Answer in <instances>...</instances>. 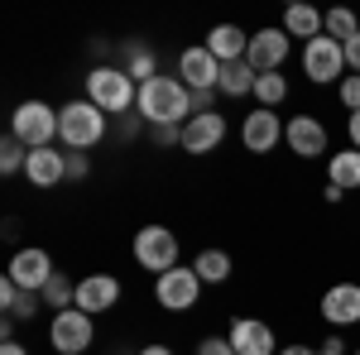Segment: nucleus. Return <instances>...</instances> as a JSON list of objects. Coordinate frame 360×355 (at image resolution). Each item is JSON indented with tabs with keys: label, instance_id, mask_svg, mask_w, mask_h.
Masks as SVG:
<instances>
[{
	"label": "nucleus",
	"instance_id": "1",
	"mask_svg": "<svg viewBox=\"0 0 360 355\" xmlns=\"http://www.w3.org/2000/svg\"><path fill=\"white\" fill-rule=\"evenodd\" d=\"M135 110L149 125H188L193 120V91L178 82V77H154V82L139 86Z\"/></svg>",
	"mask_w": 360,
	"mask_h": 355
},
{
	"label": "nucleus",
	"instance_id": "2",
	"mask_svg": "<svg viewBox=\"0 0 360 355\" xmlns=\"http://www.w3.org/2000/svg\"><path fill=\"white\" fill-rule=\"evenodd\" d=\"M86 101L96 110H106V115H120V110H130L139 101V86L130 82L125 67H91V77H86Z\"/></svg>",
	"mask_w": 360,
	"mask_h": 355
},
{
	"label": "nucleus",
	"instance_id": "3",
	"mask_svg": "<svg viewBox=\"0 0 360 355\" xmlns=\"http://www.w3.org/2000/svg\"><path fill=\"white\" fill-rule=\"evenodd\" d=\"M106 135V110H96L91 101H68L58 110V139L68 149H91Z\"/></svg>",
	"mask_w": 360,
	"mask_h": 355
},
{
	"label": "nucleus",
	"instance_id": "4",
	"mask_svg": "<svg viewBox=\"0 0 360 355\" xmlns=\"http://www.w3.org/2000/svg\"><path fill=\"white\" fill-rule=\"evenodd\" d=\"M10 135L20 139L25 149H49L58 135V110L44 101H25V106L10 115Z\"/></svg>",
	"mask_w": 360,
	"mask_h": 355
},
{
	"label": "nucleus",
	"instance_id": "5",
	"mask_svg": "<svg viewBox=\"0 0 360 355\" xmlns=\"http://www.w3.org/2000/svg\"><path fill=\"white\" fill-rule=\"evenodd\" d=\"M303 72L312 77V82H336L341 72H346V49L336 44V39H327V34H317V39H307L303 44Z\"/></svg>",
	"mask_w": 360,
	"mask_h": 355
},
{
	"label": "nucleus",
	"instance_id": "6",
	"mask_svg": "<svg viewBox=\"0 0 360 355\" xmlns=\"http://www.w3.org/2000/svg\"><path fill=\"white\" fill-rule=\"evenodd\" d=\"M135 259L144 264V269H154V273L178 269V235L164 231V226H144V231L135 235Z\"/></svg>",
	"mask_w": 360,
	"mask_h": 355
},
{
	"label": "nucleus",
	"instance_id": "7",
	"mask_svg": "<svg viewBox=\"0 0 360 355\" xmlns=\"http://www.w3.org/2000/svg\"><path fill=\"white\" fill-rule=\"evenodd\" d=\"M49 341H53L58 355H82L91 346V317L82 307H68V312H53V327H49Z\"/></svg>",
	"mask_w": 360,
	"mask_h": 355
},
{
	"label": "nucleus",
	"instance_id": "8",
	"mask_svg": "<svg viewBox=\"0 0 360 355\" xmlns=\"http://www.w3.org/2000/svg\"><path fill=\"white\" fill-rule=\"evenodd\" d=\"M197 293H202L197 269H168V273H159V283H154V298H159V307H168V312L197 307Z\"/></svg>",
	"mask_w": 360,
	"mask_h": 355
},
{
	"label": "nucleus",
	"instance_id": "9",
	"mask_svg": "<svg viewBox=\"0 0 360 355\" xmlns=\"http://www.w3.org/2000/svg\"><path fill=\"white\" fill-rule=\"evenodd\" d=\"M53 259H49V250H20L15 259H10V269H5V278H15L25 293H44L49 288V278H53Z\"/></svg>",
	"mask_w": 360,
	"mask_h": 355
},
{
	"label": "nucleus",
	"instance_id": "10",
	"mask_svg": "<svg viewBox=\"0 0 360 355\" xmlns=\"http://www.w3.org/2000/svg\"><path fill=\"white\" fill-rule=\"evenodd\" d=\"M178 77H183L188 91H217V86H221V63L207 53V44H202V49H183Z\"/></svg>",
	"mask_w": 360,
	"mask_h": 355
},
{
	"label": "nucleus",
	"instance_id": "11",
	"mask_svg": "<svg viewBox=\"0 0 360 355\" xmlns=\"http://www.w3.org/2000/svg\"><path fill=\"white\" fill-rule=\"evenodd\" d=\"M288 58V34L283 29H259V34H250V53L245 63L264 77V72H278V63Z\"/></svg>",
	"mask_w": 360,
	"mask_h": 355
},
{
	"label": "nucleus",
	"instance_id": "12",
	"mask_svg": "<svg viewBox=\"0 0 360 355\" xmlns=\"http://www.w3.org/2000/svg\"><path fill=\"white\" fill-rule=\"evenodd\" d=\"M226 139V120L221 110H207V115H193L188 125H183V149L188 154H217Z\"/></svg>",
	"mask_w": 360,
	"mask_h": 355
},
{
	"label": "nucleus",
	"instance_id": "13",
	"mask_svg": "<svg viewBox=\"0 0 360 355\" xmlns=\"http://www.w3.org/2000/svg\"><path fill=\"white\" fill-rule=\"evenodd\" d=\"M283 139H288V149H293L298 159H317V154H327V125L312 120V115H293V120L283 125Z\"/></svg>",
	"mask_w": 360,
	"mask_h": 355
},
{
	"label": "nucleus",
	"instance_id": "14",
	"mask_svg": "<svg viewBox=\"0 0 360 355\" xmlns=\"http://www.w3.org/2000/svg\"><path fill=\"white\" fill-rule=\"evenodd\" d=\"M115 302H120V278L91 273V278L77 283V302H72V307H82L86 317H96V312H106V307H115Z\"/></svg>",
	"mask_w": 360,
	"mask_h": 355
},
{
	"label": "nucleus",
	"instance_id": "15",
	"mask_svg": "<svg viewBox=\"0 0 360 355\" xmlns=\"http://www.w3.org/2000/svg\"><path fill=\"white\" fill-rule=\"evenodd\" d=\"M240 139H245V149L250 154H269L278 139H283V125H278V115L274 110H255V115H245V125H240Z\"/></svg>",
	"mask_w": 360,
	"mask_h": 355
},
{
	"label": "nucleus",
	"instance_id": "16",
	"mask_svg": "<svg viewBox=\"0 0 360 355\" xmlns=\"http://www.w3.org/2000/svg\"><path fill=\"white\" fill-rule=\"evenodd\" d=\"M231 346H236V355H278L274 331L264 327V322H255V317H240L231 327Z\"/></svg>",
	"mask_w": 360,
	"mask_h": 355
},
{
	"label": "nucleus",
	"instance_id": "17",
	"mask_svg": "<svg viewBox=\"0 0 360 355\" xmlns=\"http://www.w3.org/2000/svg\"><path fill=\"white\" fill-rule=\"evenodd\" d=\"M322 317H327L332 327H351V322H360V283H336V288H327Z\"/></svg>",
	"mask_w": 360,
	"mask_h": 355
},
{
	"label": "nucleus",
	"instance_id": "18",
	"mask_svg": "<svg viewBox=\"0 0 360 355\" xmlns=\"http://www.w3.org/2000/svg\"><path fill=\"white\" fill-rule=\"evenodd\" d=\"M25 173H29V183H34V188H53V183L68 178V154L53 149V144H49V149H29Z\"/></svg>",
	"mask_w": 360,
	"mask_h": 355
},
{
	"label": "nucleus",
	"instance_id": "19",
	"mask_svg": "<svg viewBox=\"0 0 360 355\" xmlns=\"http://www.w3.org/2000/svg\"><path fill=\"white\" fill-rule=\"evenodd\" d=\"M207 53L217 58V63H245L250 53V34L245 29H236V25H217L212 34H207Z\"/></svg>",
	"mask_w": 360,
	"mask_h": 355
},
{
	"label": "nucleus",
	"instance_id": "20",
	"mask_svg": "<svg viewBox=\"0 0 360 355\" xmlns=\"http://www.w3.org/2000/svg\"><path fill=\"white\" fill-rule=\"evenodd\" d=\"M0 307H5L10 322H29L39 312V293H25L15 278H0Z\"/></svg>",
	"mask_w": 360,
	"mask_h": 355
},
{
	"label": "nucleus",
	"instance_id": "21",
	"mask_svg": "<svg viewBox=\"0 0 360 355\" xmlns=\"http://www.w3.org/2000/svg\"><path fill=\"white\" fill-rule=\"evenodd\" d=\"M327 178H332V188H341V192L360 188V149H341V154H332Z\"/></svg>",
	"mask_w": 360,
	"mask_h": 355
},
{
	"label": "nucleus",
	"instance_id": "22",
	"mask_svg": "<svg viewBox=\"0 0 360 355\" xmlns=\"http://www.w3.org/2000/svg\"><path fill=\"white\" fill-rule=\"evenodd\" d=\"M283 34H288V39H317V34H322V15H317L312 5H293V10L283 15Z\"/></svg>",
	"mask_w": 360,
	"mask_h": 355
},
{
	"label": "nucleus",
	"instance_id": "23",
	"mask_svg": "<svg viewBox=\"0 0 360 355\" xmlns=\"http://www.w3.org/2000/svg\"><path fill=\"white\" fill-rule=\"evenodd\" d=\"M193 269H197L202 283H226V278H231V254H226V250H202L193 259Z\"/></svg>",
	"mask_w": 360,
	"mask_h": 355
},
{
	"label": "nucleus",
	"instance_id": "24",
	"mask_svg": "<svg viewBox=\"0 0 360 355\" xmlns=\"http://www.w3.org/2000/svg\"><path fill=\"white\" fill-rule=\"evenodd\" d=\"M255 82H259V72H255L250 63H226L221 67V91L226 96H250Z\"/></svg>",
	"mask_w": 360,
	"mask_h": 355
},
{
	"label": "nucleus",
	"instance_id": "25",
	"mask_svg": "<svg viewBox=\"0 0 360 355\" xmlns=\"http://www.w3.org/2000/svg\"><path fill=\"white\" fill-rule=\"evenodd\" d=\"M322 34L336 39V44H351V39L360 34V20L351 15V10H327V15H322Z\"/></svg>",
	"mask_w": 360,
	"mask_h": 355
},
{
	"label": "nucleus",
	"instance_id": "26",
	"mask_svg": "<svg viewBox=\"0 0 360 355\" xmlns=\"http://www.w3.org/2000/svg\"><path fill=\"white\" fill-rule=\"evenodd\" d=\"M39 298H44V307H58V312H68V302H77V283H68V273L58 269Z\"/></svg>",
	"mask_w": 360,
	"mask_h": 355
},
{
	"label": "nucleus",
	"instance_id": "27",
	"mask_svg": "<svg viewBox=\"0 0 360 355\" xmlns=\"http://www.w3.org/2000/svg\"><path fill=\"white\" fill-rule=\"evenodd\" d=\"M125 72H130V82H135V86L154 82V77H159V72H154V53L135 44V49H130V58H125Z\"/></svg>",
	"mask_w": 360,
	"mask_h": 355
},
{
	"label": "nucleus",
	"instance_id": "28",
	"mask_svg": "<svg viewBox=\"0 0 360 355\" xmlns=\"http://www.w3.org/2000/svg\"><path fill=\"white\" fill-rule=\"evenodd\" d=\"M255 96H259V106H264V110H274L278 101L288 96V82H283L278 72H264V77L255 82Z\"/></svg>",
	"mask_w": 360,
	"mask_h": 355
},
{
	"label": "nucleus",
	"instance_id": "29",
	"mask_svg": "<svg viewBox=\"0 0 360 355\" xmlns=\"http://www.w3.org/2000/svg\"><path fill=\"white\" fill-rule=\"evenodd\" d=\"M25 164H29V149L15 135H5V144H0V173H25Z\"/></svg>",
	"mask_w": 360,
	"mask_h": 355
},
{
	"label": "nucleus",
	"instance_id": "30",
	"mask_svg": "<svg viewBox=\"0 0 360 355\" xmlns=\"http://www.w3.org/2000/svg\"><path fill=\"white\" fill-rule=\"evenodd\" d=\"M154 144H164V149H183V125H154Z\"/></svg>",
	"mask_w": 360,
	"mask_h": 355
},
{
	"label": "nucleus",
	"instance_id": "31",
	"mask_svg": "<svg viewBox=\"0 0 360 355\" xmlns=\"http://www.w3.org/2000/svg\"><path fill=\"white\" fill-rule=\"evenodd\" d=\"M197 355H236V346H231V336H207V341H202V346H197Z\"/></svg>",
	"mask_w": 360,
	"mask_h": 355
},
{
	"label": "nucleus",
	"instance_id": "32",
	"mask_svg": "<svg viewBox=\"0 0 360 355\" xmlns=\"http://www.w3.org/2000/svg\"><path fill=\"white\" fill-rule=\"evenodd\" d=\"M341 101L351 110H360V77H346V82H341Z\"/></svg>",
	"mask_w": 360,
	"mask_h": 355
},
{
	"label": "nucleus",
	"instance_id": "33",
	"mask_svg": "<svg viewBox=\"0 0 360 355\" xmlns=\"http://www.w3.org/2000/svg\"><path fill=\"white\" fill-rule=\"evenodd\" d=\"M341 49H346V67H351V72H360V34L351 39V44H341Z\"/></svg>",
	"mask_w": 360,
	"mask_h": 355
},
{
	"label": "nucleus",
	"instance_id": "34",
	"mask_svg": "<svg viewBox=\"0 0 360 355\" xmlns=\"http://www.w3.org/2000/svg\"><path fill=\"white\" fill-rule=\"evenodd\" d=\"M68 178H86V159L82 154H68Z\"/></svg>",
	"mask_w": 360,
	"mask_h": 355
},
{
	"label": "nucleus",
	"instance_id": "35",
	"mask_svg": "<svg viewBox=\"0 0 360 355\" xmlns=\"http://www.w3.org/2000/svg\"><path fill=\"white\" fill-rule=\"evenodd\" d=\"M317 355H341V336H327V341H322V351Z\"/></svg>",
	"mask_w": 360,
	"mask_h": 355
},
{
	"label": "nucleus",
	"instance_id": "36",
	"mask_svg": "<svg viewBox=\"0 0 360 355\" xmlns=\"http://www.w3.org/2000/svg\"><path fill=\"white\" fill-rule=\"evenodd\" d=\"M351 149H360V110H351Z\"/></svg>",
	"mask_w": 360,
	"mask_h": 355
},
{
	"label": "nucleus",
	"instance_id": "37",
	"mask_svg": "<svg viewBox=\"0 0 360 355\" xmlns=\"http://www.w3.org/2000/svg\"><path fill=\"white\" fill-rule=\"evenodd\" d=\"M0 355H29V351L20 346V341H5V346H0Z\"/></svg>",
	"mask_w": 360,
	"mask_h": 355
},
{
	"label": "nucleus",
	"instance_id": "38",
	"mask_svg": "<svg viewBox=\"0 0 360 355\" xmlns=\"http://www.w3.org/2000/svg\"><path fill=\"white\" fill-rule=\"evenodd\" d=\"M278 355H317V351H312V346H283Z\"/></svg>",
	"mask_w": 360,
	"mask_h": 355
},
{
	"label": "nucleus",
	"instance_id": "39",
	"mask_svg": "<svg viewBox=\"0 0 360 355\" xmlns=\"http://www.w3.org/2000/svg\"><path fill=\"white\" fill-rule=\"evenodd\" d=\"M139 355H173V351H168V346H144Z\"/></svg>",
	"mask_w": 360,
	"mask_h": 355
},
{
	"label": "nucleus",
	"instance_id": "40",
	"mask_svg": "<svg viewBox=\"0 0 360 355\" xmlns=\"http://www.w3.org/2000/svg\"><path fill=\"white\" fill-rule=\"evenodd\" d=\"M356 355H360V346H356Z\"/></svg>",
	"mask_w": 360,
	"mask_h": 355
}]
</instances>
